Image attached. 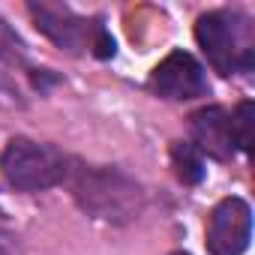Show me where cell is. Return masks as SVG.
<instances>
[{
  "label": "cell",
  "instance_id": "obj_1",
  "mask_svg": "<svg viewBox=\"0 0 255 255\" xmlns=\"http://www.w3.org/2000/svg\"><path fill=\"white\" fill-rule=\"evenodd\" d=\"M63 180L69 183L78 207L87 216L102 219V222L123 225V222L135 219L144 207L141 186L126 171L111 168V165H87V162L69 159Z\"/></svg>",
  "mask_w": 255,
  "mask_h": 255
},
{
  "label": "cell",
  "instance_id": "obj_2",
  "mask_svg": "<svg viewBox=\"0 0 255 255\" xmlns=\"http://www.w3.org/2000/svg\"><path fill=\"white\" fill-rule=\"evenodd\" d=\"M195 39L219 75L249 72L255 63V30L252 21L240 12H204L195 24Z\"/></svg>",
  "mask_w": 255,
  "mask_h": 255
},
{
  "label": "cell",
  "instance_id": "obj_3",
  "mask_svg": "<svg viewBox=\"0 0 255 255\" xmlns=\"http://www.w3.org/2000/svg\"><path fill=\"white\" fill-rule=\"evenodd\" d=\"M66 168L69 159L57 147L30 138H12L0 156V171H3L6 183L21 192H39L63 183Z\"/></svg>",
  "mask_w": 255,
  "mask_h": 255
},
{
  "label": "cell",
  "instance_id": "obj_4",
  "mask_svg": "<svg viewBox=\"0 0 255 255\" xmlns=\"http://www.w3.org/2000/svg\"><path fill=\"white\" fill-rule=\"evenodd\" d=\"M30 15L36 21V27L57 42L60 48L78 54V51H93L96 57H111L114 54V39L108 36V30L102 27V21H84L78 15H72L69 9L60 6H45V3H30Z\"/></svg>",
  "mask_w": 255,
  "mask_h": 255
},
{
  "label": "cell",
  "instance_id": "obj_5",
  "mask_svg": "<svg viewBox=\"0 0 255 255\" xmlns=\"http://www.w3.org/2000/svg\"><path fill=\"white\" fill-rule=\"evenodd\" d=\"M252 240V210L243 198H222L207 219L210 255H243Z\"/></svg>",
  "mask_w": 255,
  "mask_h": 255
},
{
  "label": "cell",
  "instance_id": "obj_6",
  "mask_svg": "<svg viewBox=\"0 0 255 255\" xmlns=\"http://www.w3.org/2000/svg\"><path fill=\"white\" fill-rule=\"evenodd\" d=\"M150 87L162 96V99H198L204 96L207 87V75L204 66L189 54V51H171L153 72H150Z\"/></svg>",
  "mask_w": 255,
  "mask_h": 255
},
{
  "label": "cell",
  "instance_id": "obj_7",
  "mask_svg": "<svg viewBox=\"0 0 255 255\" xmlns=\"http://www.w3.org/2000/svg\"><path fill=\"white\" fill-rule=\"evenodd\" d=\"M189 132H192V147L198 153H207L213 159H231L234 156V138H231V120L228 111L219 105L198 108L189 117Z\"/></svg>",
  "mask_w": 255,
  "mask_h": 255
},
{
  "label": "cell",
  "instance_id": "obj_8",
  "mask_svg": "<svg viewBox=\"0 0 255 255\" xmlns=\"http://www.w3.org/2000/svg\"><path fill=\"white\" fill-rule=\"evenodd\" d=\"M171 168L180 183L195 186L204 180V156L189 144V141H174L171 144Z\"/></svg>",
  "mask_w": 255,
  "mask_h": 255
},
{
  "label": "cell",
  "instance_id": "obj_9",
  "mask_svg": "<svg viewBox=\"0 0 255 255\" xmlns=\"http://www.w3.org/2000/svg\"><path fill=\"white\" fill-rule=\"evenodd\" d=\"M231 120V138H234V144L243 150V153H249L252 150V126H255V105L249 102V99H243L240 105H237V111L228 117Z\"/></svg>",
  "mask_w": 255,
  "mask_h": 255
},
{
  "label": "cell",
  "instance_id": "obj_10",
  "mask_svg": "<svg viewBox=\"0 0 255 255\" xmlns=\"http://www.w3.org/2000/svg\"><path fill=\"white\" fill-rule=\"evenodd\" d=\"M18 252V237L6 228H0V255H15Z\"/></svg>",
  "mask_w": 255,
  "mask_h": 255
},
{
  "label": "cell",
  "instance_id": "obj_11",
  "mask_svg": "<svg viewBox=\"0 0 255 255\" xmlns=\"http://www.w3.org/2000/svg\"><path fill=\"white\" fill-rule=\"evenodd\" d=\"M171 255H186V252H171Z\"/></svg>",
  "mask_w": 255,
  "mask_h": 255
}]
</instances>
